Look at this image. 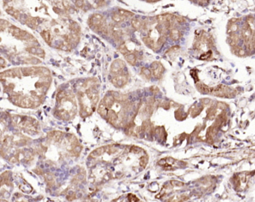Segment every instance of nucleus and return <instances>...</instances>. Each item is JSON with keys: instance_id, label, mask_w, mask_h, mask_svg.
Returning <instances> with one entry per match:
<instances>
[{"instance_id": "obj_1", "label": "nucleus", "mask_w": 255, "mask_h": 202, "mask_svg": "<svg viewBox=\"0 0 255 202\" xmlns=\"http://www.w3.org/2000/svg\"><path fill=\"white\" fill-rule=\"evenodd\" d=\"M3 7L52 48L70 51L79 43L80 27L61 0H3Z\"/></svg>"}, {"instance_id": "obj_2", "label": "nucleus", "mask_w": 255, "mask_h": 202, "mask_svg": "<svg viewBox=\"0 0 255 202\" xmlns=\"http://www.w3.org/2000/svg\"><path fill=\"white\" fill-rule=\"evenodd\" d=\"M0 83L9 102L22 108H38L52 83L50 71L44 67H15L0 72Z\"/></svg>"}, {"instance_id": "obj_3", "label": "nucleus", "mask_w": 255, "mask_h": 202, "mask_svg": "<svg viewBox=\"0 0 255 202\" xmlns=\"http://www.w3.org/2000/svg\"><path fill=\"white\" fill-rule=\"evenodd\" d=\"M44 57V50L34 36L0 19V71L10 66L37 65Z\"/></svg>"}, {"instance_id": "obj_4", "label": "nucleus", "mask_w": 255, "mask_h": 202, "mask_svg": "<svg viewBox=\"0 0 255 202\" xmlns=\"http://www.w3.org/2000/svg\"><path fill=\"white\" fill-rule=\"evenodd\" d=\"M39 155L50 163H61L78 157L82 146L74 135L61 131H52L37 149Z\"/></svg>"}, {"instance_id": "obj_5", "label": "nucleus", "mask_w": 255, "mask_h": 202, "mask_svg": "<svg viewBox=\"0 0 255 202\" xmlns=\"http://www.w3.org/2000/svg\"><path fill=\"white\" fill-rule=\"evenodd\" d=\"M0 120V154L11 163H25L32 160L34 150L28 148L31 140L16 127L9 129Z\"/></svg>"}, {"instance_id": "obj_6", "label": "nucleus", "mask_w": 255, "mask_h": 202, "mask_svg": "<svg viewBox=\"0 0 255 202\" xmlns=\"http://www.w3.org/2000/svg\"><path fill=\"white\" fill-rule=\"evenodd\" d=\"M76 93L80 108L79 113L82 117L91 114L99 101V94L93 79H89L83 83L76 84Z\"/></svg>"}, {"instance_id": "obj_7", "label": "nucleus", "mask_w": 255, "mask_h": 202, "mask_svg": "<svg viewBox=\"0 0 255 202\" xmlns=\"http://www.w3.org/2000/svg\"><path fill=\"white\" fill-rule=\"evenodd\" d=\"M78 105L76 96L71 90H61L55 98L54 114L58 119L70 121L76 117Z\"/></svg>"}, {"instance_id": "obj_8", "label": "nucleus", "mask_w": 255, "mask_h": 202, "mask_svg": "<svg viewBox=\"0 0 255 202\" xmlns=\"http://www.w3.org/2000/svg\"><path fill=\"white\" fill-rule=\"evenodd\" d=\"M13 124L24 134L29 135L38 134L40 133V126L35 119L18 115L10 116Z\"/></svg>"}, {"instance_id": "obj_9", "label": "nucleus", "mask_w": 255, "mask_h": 202, "mask_svg": "<svg viewBox=\"0 0 255 202\" xmlns=\"http://www.w3.org/2000/svg\"><path fill=\"white\" fill-rule=\"evenodd\" d=\"M209 94H212L215 96H231V90L227 86L224 85H218L216 86L215 87H212L210 88V92Z\"/></svg>"}, {"instance_id": "obj_10", "label": "nucleus", "mask_w": 255, "mask_h": 202, "mask_svg": "<svg viewBox=\"0 0 255 202\" xmlns=\"http://www.w3.org/2000/svg\"><path fill=\"white\" fill-rule=\"evenodd\" d=\"M124 67H125V64L122 60L120 59L115 60V61L111 64V73L114 75L123 74V72H121L123 71V68Z\"/></svg>"}, {"instance_id": "obj_11", "label": "nucleus", "mask_w": 255, "mask_h": 202, "mask_svg": "<svg viewBox=\"0 0 255 202\" xmlns=\"http://www.w3.org/2000/svg\"><path fill=\"white\" fill-rule=\"evenodd\" d=\"M128 78L124 74H120V75H117L115 76L112 77L111 79V82L116 87H122L127 83Z\"/></svg>"}, {"instance_id": "obj_12", "label": "nucleus", "mask_w": 255, "mask_h": 202, "mask_svg": "<svg viewBox=\"0 0 255 202\" xmlns=\"http://www.w3.org/2000/svg\"><path fill=\"white\" fill-rule=\"evenodd\" d=\"M151 69L152 71H153V75L157 78H160L162 74L163 73L164 68L162 67V64L158 62V61H155V62H153V64H152Z\"/></svg>"}, {"instance_id": "obj_13", "label": "nucleus", "mask_w": 255, "mask_h": 202, "mask_svg": "<svg viewBox=\"0 0 255 202\" xmlns=\"http://www.w3.org/2000/svg\"><path fill=\"white\" fill-rule=\"evenodd\" d=\"M108 111V108H107V107L105 105V104L101 101L100 104H99V106H98V110H97L99 115H100L102 117H103V118H105V117H106Z\"/></svg>"}, {"instance_id": "obj_14", "label": "nucleus", "mask_w": 255, "mask_h": 202, "mask_svg": "<svg viewBox=\"0 0 255 202\" xmlns=\"http://www.w3.org/2000/svg\"><path fill=\"white\" fill-rule=\"evenodd\" d=\"M105 152V147L98 148V149H95L94 151H93V152L90 154V157L91 158H96L99 156H101L102 154H103Z\"/></svg>"}, {"instance_id": "obj_15", "label": "nucleus", "mask_w": 255, "mask_h": 202, "mask_svg": "<svg viewBox=\"0 0 255 202\" xmlns=\"http://www.w3.org/2000/svg\"><path fill=\"white\" fill-rule=\"evenodd\" d=\"M106 117L108 121L112 124H114L117 121V115L114 111H108Z\"/></svg>"}, {"instance_id": "obj_16", "label": "nucleus", "mask_w": 255, "mask_h": 202, "mask_svg": "<svg viewBox=\"0 0 255 202\" xmlns=\"http://www.w3.org/2000/svg\"><path fill=\"white\" fill-rule=\"evenodd\" d=\"M102 102L105 104V105L107 107V108H111V107L113 105V104H114V99L111 95H108V96H106L104 97V99H102Z\"/></svg>"}, {"instance_id": "obj_17", "label": "nucleus", "mask_w": 255, "mask_h": 202, "mask_svg": "<svg viewBox=\"0 0 255 202\" xmlns=\"http://www.w3.org/2000/svg\"><path fill=\"white\" fill-rule=\"evenodd\" d=\"M125 59L126 60L128 63L129 64H131L132 66H134L136 64V58H135V55L134 54L132 53H128L125 55Z\"/></svg>"}, {"instance_id": "obj_18", "label": "nucleus", "mask_w": 255, "mask_h": 202, "mask_svg": "<svg viewBox=\"0 0 255 202\" xmlns=\"http://www.w3.org/2000/svg\"><path fill=\"white\" fill-rule=\"evenodd\" d=\"M180 36H181V34L178 29H176V28H172V29L170 30V37L173 40H175V41H176V40H178L179 39V37H180Z\"/></svg>"}, {"instance_id": "obj_19", "label": "nucleus", "mask_w": 255, "mask_h": 202, "mask_svg": "<svg viewBox=\"0 0 255 202\" xmlns=\"http://www.w3.org/2000/svg\"><path fill=\"white\" fill-rule=\"evenodd\" d=\"M197 88L198 89L199 91H200L203 93H208V94H209V92H210V87H207V86L203 84H197Z\"/></svg>"}, {"instance_id": "obj_20", "label": "nucleus", "mask_w": 255, "mask_h": 202, "mask_svg": "<svg viewBox=\"0 0 255 202\" xmlns=\"http://www.w3.org/2000/svg\"><path fill=\"white\" fill-rule=\"evenodd\" d=\"M111 96H113V98H114V100L119 101V102L125 101L126 99H127V96H123V95L120 94V93H115V92H113L112 95H111Z\"/></svg>"}, {"instance_id": "obj_21", "label": "nucleus", "mask_w": 255, "mask_h": 202, "mask_svg": "<svg viewBox=\"0 0 255 202\" xmlns=\"http://www.w3.org/2000/svg\"><path fill=\"white\" fill-rule=\"evenodd\" d=\"M111 19L115 22H120L124 20L125 17L120 16L118 13H113L112 15H111Z\"/></svg>"}, {"instance_id": "obj_22", "label": "nucleus", "mask_w": 255, "mask_h": 202, "mask_svg": "<svg viewBox=\"0 0 255 202\" xmlns=\"http://www.w3.org/2000/svg\"><path fill=\"white\" fill-rule=\"evenodd\" d=\"M239 40V36H238L237 34H231V36H230V43L232 46H236V45H237Z\"/></svg>"}, {"instance_id": "obj_23", "label": "nucleus", "mask_w": 255, "mask_h": 202, "mask_svg": "<svg viewBox=\"0 0 255 202\" xmlns=\"http://www.w3.org/2000/svg\"><path fill=\"white\" fill-rule=\"evenodd\" d=\"M143 41L144 42V43H145L147 46H150L151 49H154L155 44H156V43H154V41H153L151 38H150V37H144V38H143Z\"/></svg>"}, {"instance_id": "obj_24", "label": "nucleus", "mask_w": 255, "mask_h": 202, "mask_svg": "<svg viewBox=\"0 0 255 202\" xmlns=\"http://www.w3.org/2000/svg\"><path fill=\"white\" fill-rule=\"evenodd\" d=\"M117 13H118L120 16H123V17H131V16H132L134 15V13H132V12L128 11V10H123V9L119 10Z\"/></svg>"}, {"instance_id": "obj_25", "label": "nucleus", "mask_w": 255, "mask_h": 202, "mask_svg": "<svg viewBox=\"0 0 255 202\" xmlns=\"http://www.w3.org/2000/svg\"><path fill=\"white\" fill-rule=\"evenodd\" d=\"M131 24L135 30H139L141 27V22L137 19H132L131 20Z\"/></svg>"}, {"instance_id": "obj_26", "label": "nucleus", "mask_w": 255, "mask_h": 202, "mask_svg": "<svg viewBox=\"0 0 255 202\" xmlns=\"http://www.w3.org/2000/svg\"><path fill=\"white\" fill-rule=\"evenodd\" d=\"M141 73L147 79H150V77H151V72L146 67L141 68Z\"/></svg>"}, {"instance_id": "obj_27", "label": "nucleus", "mask_w": 255, "mask_h": 202, "mask_svg": "<svg viewBox=\"0 0 255 202\" xmlns=\"http://www.w3.org/2000/svg\"><path fill=\"white\" fill-rule=\"evenodd\" d=\"M118 49H119V52H120V53L123 55H126V54L129 53V50L127 49V48H126V45H125L124 43H121L120 46H119Z\"/></svg>"}, {"instance_id": "obj_28", "label": "nucleus", "mask_w": 255, "mask_h": 202, "mask_svg": "<svg viewBox=\"0 0 255 202\" xmlns=\"http://www.w3.org/2000/svg\"><path fill=\"white\" fill-rule=\"evenodd\" d=\"M147 162H148V158L147 157L143 156L140 158V166L143 167V168H145L147 164Z\"/></svg>"}, {"instance_id": "obj_29", "label": "nucleus", "mask_w": 255, "mask_h": 202, "mask_svg": "<svg viewBox=\"0 0 255 202\" xmlns=\"http://www.w3.org/2000/svg\"><path fill=\"white\" fill-rule=\"evenodd\" d=\"M165 42H166V36H165V34H162V36L159 37V40H158V42L156 43L161 47Z\"/></svg>"}, {"instance_id": "obj_30", "label": "nucleus", "mask_w": 255, "mask_h": 202, "mask_svg": "<svg viewBox=\"0 0 255 202\" xmlns=\"http://www.w3.org/2000/svg\"><path fill=\"white\" fill-rule=\"evenodd\" d=\"M156 19H157L158 22H159V24H161V25H163L167 21L165 15H159V16H156Z\"/></svg>"}, {"instance_id": "obj_31", "label": "nucleus", "mask_w": 255, "mask_h": 202, "mask_svg": "<svg viewBox=\"0 0 255 202\" xmlns=\"http://www.w3.org/2000/svg\"><path fill=\"white\" fill-rule=\"evenodd\" d=\"M170 184H171L172 186H184V183H182V182L177 181V180H171V181H170Z\"/></svg>"}, {"instance_id": "obj_32", "label": "nucleus", "mask_w": 255, "mask_h": 202, "mask_svg": "<svg viewBox=\"0 0 255 202\" xmlns=\"http://www.w3.org/2000/svg\"><path fill=\"white\" fill-rule=\"evenodd\" d=\"M128 200H129V201H132V202L139 201V199H138V198H137L136 196H135V195H132V194H129V195H128Z\"/></svg>"}, {"instance_id": "obj_33", "label": "nucleus", "mask_w": 255, "mask_h": 202, "mask_svg": "<svg viewBox=\"0 0 255 202\" xmlns=\"http://www.w3.org/2000/svg\"><path fill=\"white\" fill-rule=\"evenodd\" d=\"M141 151V149H140V148L137 147V146H132V148H131V149H130V152H132V153H135V154L139 153Z\"/></svg>"}, {"instance_id": "obj_34", "label": "nucleus", "mask_w": 255, "mask_h": 202, "mask_svg": "<svg viewBox=\"0 0 255 202\" xmlns=\"http://www.w3.org/2000/svg\"><path fill=\"white\" fill-rule=\"evenodd\" d=\"M237 29H238V25H236V23H232V25H230V28H229V30H230L229 32H230V31H231V32H235L236 31H237Z\"/></svg>"}, {"instance_id": "obj_35", "label": "nucleus", "mask_w": 255, "mask_h": 202, "mask_svg": "<svg viewBox=\"0 0 255 202\" xmlns=\"http://www.w3.org/2000/svg\"><path fill=\"white\" fill-rule=\"evenodd\" d=\"M201 102L204 105H208L211 103V100L209 99H201Z\"/></svg>"}, {"instance_id": "obj_36", "label": "nucleus", "mask_w": 255, "mask_h": 202, "mask_svg": "<svg viewBox=\"0 0 255 202\" xmlns=\"http://www.w3.org/2000/svg\"><path fill=\"white\" fill-rule=\"evenodd\" d=\"M217 108H219V109H225L226 105L224 103H221V102H219V103L217 104Z\"/></svg>"}, {"instance_id": "obj_37", "label": "nucleus", "mask_w": 255, "mask_h": 202, "mask_svg": "<svg viewBox=\"0 0 255 202\" xmlns=\"http://www.w3.org/2000/svg\"><path fill=\"white\" fill-rule=\"evenodd\" d=\"M175 20L179 23H182L184 22V19L182 17H180V16H175Z\"/></svg>"}, {"instance_id": "obj_38", "label": "nucleus", "mask_w": 255, "mask_h": 202, "mask_svg": "<svg viewBox=\"0 0 255 202\" xmlns=\"http://www.w3.org/2000/svg\"><path fill=\"white\" fill-rule=\"evenodd\" d=\"M166 164H167V163H166V160H165V159H161L159 161V165L165 166Z\"/></svg>"}, {"instance_id": "obj_39", "label": "nucleus", "mask_w": 255, "mask_h": 202, "mask_svg": "<svg viewBox=\"0 0 255 202\" xmlns=\"http://www.w3.org/2000/svg\"><path fill=\"white\" fill-rule=\"evenodd\" d=\"M237 54H239V55H240V56H242V55H245V51H244L242 49H240V48H239V51H238Z\"/></svg>"}, {"instance_id": "obj_40", "label": "nucleus", "mask_w": 255, "mask_h": 202, "mask_svg": "<svg viewBox=\"0 0 255 202\" xmlns=\"http://www.w3.org/2000/svg\"><path fill=\"white\" fill-rule=\"evenodd\" d=\"M153 87V88L154 89V90H152L153 93H159V89H158L157 87Z\"/></svg>"}, {"instance_id": "obj_41", "label": "nucleus", "mask_w": 255, "mask_h": 202, "mask_svg": "<svg viewBox=\"0 0 255 202\" xmlns=\"http://www.w3.org/2000/svg\"><path fill=\"white\" fill-rule=\"evenodd\" d=\"M237 21H238V19H236V18H233V19H231L230 22H231V23H236Z\"/></svg>"}, {"instance_id": "obj_42", "label": "nucleus", "mask_w": 255, "mask_h": 202, "mask_svg": "<svg viewBox=\"0 0 255 202\" xmlns=\"http://www.w3.org/2000/svg\"><path fill=\"white\" fill-rule=\"evenodd\" d=\"M190 1H194V0H190Z\"/></svg>"}]
</instances>
